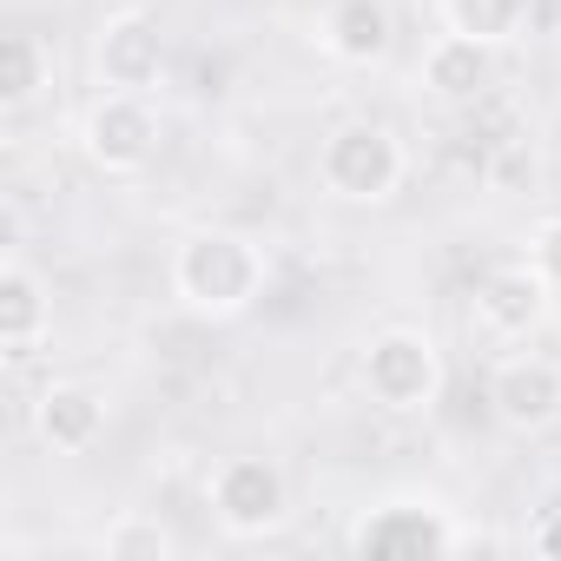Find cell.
<instances>
[{
  "label": "cell",
  "instance_id": "obj_1",
  "mask_svg": "<svg viewBox=\"0 0 561 561\" xmlns=\"http://www.w3.org/2000/svg\"><path fill=\"white\" fill-rule=\"evenodd\" d=\"M264 277H271V264H264L257 238L225 231V225H205V231L179 238V251H172V298L205 324L244 318L264 298Z\"/></svg>",
  "mask_w": 561,
  "mask_h": 561
},
{
  "label": "cell",
  "instance_id": "obj_2",
  "mask_svg": "<svg viewBox=\"0 0 561 561\" xmlns=\"http://www.w3.org/2000/svg\"><path fill=\"white\" fill-rule=\"evenodd\" d=\"M357 377H364V397H370L377 410H390V416H423V410H436V397H443V351H436L430 331L390 324V331H377V337L364 344Z\"/></svg>",
  "mask_w": 561,
  "mask_h": 561
},
{
  "label": "cell",
  "instance_id": "obj_3",
  "mask_svg": "<svg viewBox=\"0 0 561 561\" xmlns=\"http://www.w3.org/2000/svg\"><path fill=\"white\" fill-rule=\"evenodd\" d=\"M351 554H370V561H403V554H456V548H476V528H462L436 495H390V502H370L351 535H344Z\"/></svg>",
  "mask_w": 561,
  "mask_h": 561
},
{
  "label": "cell",
  "instance_id": "obj_4",
  "mask_svg": "<svg viewBox=\"0 0 561 561\" xmlns=\"http://www.w3.org/2000/svg\"><path fill=\"white\" fill-rule=\"evenodd\" d=\"M403 172H410V152L377 119H351V126L324 133V146H318V179L344 205H383V198H397Z\"/></svg>",
  "mask_w": 561,
  "mask_h": 561
},
{
  "label": "cell",
  "instance_id": "obj_5",
  "mask_svg": "<svg viewBox=\"0 0 561 561\" xmlns=\"http://www.w3.org/2000/svg\"><path fill=\"white\" fill-rule=\"evenodd\" d=\"M211 515L231 541H264L291 522V482L271 456H225L205 482Z\"/></svg>",
  "mask_w": 561,
  "mask_h": 561
},
{
  "label": "cell",
  "instance_id": "obj_6",
  "mask_svg": "<svg viewBox=\"0 0 561 561\" xmlns=\"http://www.w3.org/2000/svg\"><path fill=\"white\" fill-rule=\"evenodd\" d=\"M80 152L106 179H133L159 152V113L146 93H100L80 119Z\"/></svg>",
  "mask_w": 561,
  "mask_h": 561
},
{
  "label": "cell",
  "instance_id": "obj_7",
  "mask_svg": "<svg viewBox=\"0 0 561 561\" xmlns=\"http://www.w3.org/2000/svg\"><path fill=\"white\" fill-rule=\"evenodd\" d=\"M93 73L106 93H152L165 73V34L146 8H119L106 14L100 41H93Z\"/></svg>",
  "mask_w": 561,
  "mask_h": 561
},
{
  "label": "cell",
  "instance_id": "obj_8",
  "mask_svg": "<svg viewBox=\"0 0 561 561\" xmlns=\"http://www.w3.org/2000/svg\"><path fill=\"white\" fill-rule=\"evenodd\" d=\"M548 305H554V285L522 257V264H495L476 277V324L502 344H522L548 324Z\"/></svg>",
  "mask_w": 561,
  "mask_h": 561
},
{
  "label": "cell",
  "instance_id": "obj_9",
  "mask_svg": "<svg viewBox=\"0 0 561 561\" xmlns=\"http://www.w3.org/2000/svg\"><path fill=\"white\" fill-rule=\"evenodd\" d=\"M489 410H495V423H508L522 436L561 423V364H548V357H508V364H495Z\"/></svg>",
  "mask_w": 561,
  "mask_h": 561
},
{
  "label": "cell",
  "instance_id": "obj_10",
  "mask_svg": "<svg viewBox=\"0 0 561 561\" xmlns=\"http://www.w3.org/2000/svg\"><path fill=\"white\" fill-rule=\"evenodd\" d=\"M416 80H423V93H430L436 106H476V100L489 93V80H495V47L449 27V34H436V41L423 47Z\"/></svg>",
  "mask_w": 561,
  "mask_h": 561
},
{
  "label": "cell",
  "instance_id": "obj_11",
  "mask_svg": "<svg viewBox=\"0 0 561 561\" xmlns=\"http://www.w3.org/2000/svg\"><path fill=\"white\" fill-rule=\"evenodd\" d=\"M34 436L54 456H87L106 436V397L93 383H47L34 397Z\"/></svg>",
  "mask_w": 561,
  "mask_h": 561
},
{
  "label": "cell",
  "instance_id": "obj_12",
  "mask_svg": "<svg viewBox=\"0 0 561 561\" xmlns=\"http://www.w3.org/2000/svg\"><path fill=\"white\" fill-rule=\"evenodd\" d=\"M54 331V298L41 285V271L8 257L0 264V344H8V364H27Z\"/></svg>",
  "mask_w": 561,
  "mask_h": 561
},
{
  "label": "cell",
  "instance_id": "obj_13",
  "mask_svg": "<svg viewBox=\"0 0 561 561\" xmlns=\"http://www.w3.org/2000/svg\"><path fill=\"white\" fill-rule=\"evenodd\" d=\"M390 41H397V21H390L383 0H337L318 27V47L337 67H377L390 54Z\"/></svg>",
  "mask_w": 561,
  "mask_h": 561
},
{
  "label": "cell",
  "instance_id": "obj_14",
  "mask_svg": "<svg viewBox=\"0 0 561 561\" xmlns=\"http://www.w3.org/2000/svg\"><path fill=\"white\" fill-rule=\"evenodd\" d=\"M93 554H106V561H172L179 541H172V528H165L159 515H146V508H119V515L100 528Z\"/></svg>",
  "mask_w": 561,
  "mask_h": 561
},
{
  "label": "cell",
  "instance_id": "obj_15",
  "mask_svg": "<svg viewBox=\"0 0 561 561\" xmlns=\"http://www.w3.org/2000/svg\"><path fill=\"white\" fill-rule=\"evenodd\" d=\"M528 21V0H443V27L476 34L489 47H508Z\"/></svg>",
  "mask_w": 561,
  "mask_h": 561
},
{
  "label": "cell",
  "instance_id": "obj_16",
  "mask_svg": "<svg viewBox=\"0 0 561 561\" xmlns=\"http://www.w3.org/2000/svg\"><path fill=\"white\" fill-rule=\"evenodd\" d=\"M41 87H47V47L34 34H8V47H0V106L21 113L34 106Z\"/></svg>",
  "mask_w": 561,
  "mask_h": 561
},
{
  "label": "cell",
  "instance_id": "obj_17",
  "mask_svg": "<svg viewBox=\"0 0 561 561\" xmlns=\"http://www.w3.org/2000/svg\"><path fill=\"white\" fill-rule=\"evenodd\" d=\"M528 264H535V271L548 277L554 291H561V211L535 225V238H528Z\"/></svg>",
  "mask_w": 561,
  "mask_h": 561
},
{
  "label": "cell",
  "instance_id": "obj_18",
  "mask_svg": "<svg viewBox=\"0 0 561 561\" xmlns=\"http://www.w3.org/2000/svg\"><path fill=\"white\" fill-rule=\"evenodd\" d=\"M528 548H535V554H561V508H541V515H535Z\"/></svg>",
  "mask_w": 561,
  "mask_h": 561
}]
</instances>
